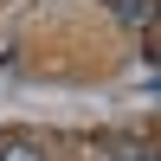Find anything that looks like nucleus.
Wrapping results in <instances>:
<instances>
[{"instance_id": "1", "label": "nucleus", "mask_w": 161, "mask_h": 161, "mask_svg": "<svg viewBox=\"0 0 161 161\" xmlns=\"http://www.w3.org/2000/svg\"><path fill=\"white\" fill-rule=\"evenodd\" d=\"M0 161H45V155H39L32 136H13V142H0Z\"/></svg>"}, {"instance_id": "2", "label": "nucleus", "mask_w": 161, "mask_h": 161, "mask_svg": "<svg viewBox=\"0 0 161 161\" xmlns=\"http://www.w3.org/2000/svg\"><path fill=\"white\" fill-rule=\"evenodd\" d=\"M123 161H161V155H142V148H123Z\"/></svg>"}]
</instances>
